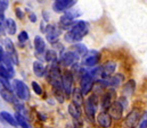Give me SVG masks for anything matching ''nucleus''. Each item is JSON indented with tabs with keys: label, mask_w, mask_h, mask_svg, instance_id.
Here are the masks:
<instances>
[{
	"label": "nucleus",
	"mask_w": 147,
	"mask_h": 128,
	"mask_svg": "<svg viewBox=\"0 0 147 128\" xmlns=\"http://www.w3.org/2000/svg\"><path fill=\"white\" fill-rule=\"evenodd\" d=\"M89 32V24L83 21L74 22V24L65 33L64 40L69 43H76L82 41V39Z\"/></svg>",
	"instance_id": "f257e3e1"
},
{
	"label": "nucleus",
	"mask_w": 147,
	"mask_h": 128,
	"mask_svg": "<svg viewBox=\"0 0 147 128\" xmlns=\"http://www.w3.org/2000/svg\"><path fill=\"white\" fill-rule=\"evenodd\" d=\"M98 108V95L92 93L91 95L83 102V109H84V113L87 116V118L90 121H94V118L96 116V111Z\"/></svg>",
	"instance_id": "f03ea898"
},
{
	"label": "nucleus",
	"mask_w": 147,
	"mask_h": 128,
	"mask_svg": "<svg viewBox=\"0 0 147 128\" xmlns=\"http://www.w3.org/2000/svg\"><path fill=\"white\" fill-rule=\"evenodd\" d=\"M82 13L79 11L78 9H69L64 13V15L61 17L59 19V26L62 30H69L75 22V18H78L79 16H81Z\"/></svg>",
	"instance_id": "7ed1b4c3"
},
{
	"label": "nucleus",
	"mask_w": 147,
	"mask_h": 128,
	"mask_svg": "<svg viewBox=\"0 0 147 128\" xmlns=\"http://www.w3.org/2000/svg\"><path fill=\"white\" fill-rule=\"evenodd\" d=\"M94 84H95V78L88 71H84L80 77V90L83 93V95H87L92 91Z\"/></svg>",
	"instance_id": "20e7f679"
},
{
	"label": "nucleus",
	"mask_w": 147,
	"mask_h": 128,
	"mask_svg": "<svg viewBox=\"0 0 147 128\" xmlns=\"http://www.w3.org/2000/svg\"><path fill=\"white\" fill-rule=\"evenodd\" d=\"M13 90L15 91V94L20 100L26 101L30 97V93H29V87L26 86V84L21 81V79H14L13 81Z\"/></svg>",
	"instance_id": "39448f33"
},
{
	"label": "nucleus",
	"mask_w": 147,
	"mask_h": 128,
	"mask_svg": "<svg viewBox=\"0 0 147 128\" xmlns=\"http://www.w3.org/2000/svg\"><path fill=\"white\" fill-rule=\"evenodd\" d=\"M73 84H74V77L73 74L71 71H65L63 75H62V87L65 92V95L66 97L72 94V91H73Z\"/></svg>",
	"instance_id": "423d86ee"
},
{
	"label": "nucleus",
	"mask_w": 147,
	"mask_h": 128,
	"mask_svg": "<svg viewBox=\"0 0 147 128\" xmlns=\"http://www.w3.org/2000/svg\"><path fill=\"white\" fill-rule=\"evenodd\" d=\"M123 110H124V107L120 103L119 100H115L107 109V112L110 113L111 118L113 120H121L123 117Z\"/></svg>",
	"instance_id": "0eeeda50"
},
{
	"label": "nucleus",
	"mask_w": 147,
	"mask_h": 128,
	"mask_svg": "<svg viewBox=\"0 0 147 128\" xmlns=\"http://www.w3.org/2000/svg\"><path fill=\"white\" fill-rule=\"evenodd\" d=\"M79 58H80V56L75 51H66L59 56L58 61L62 66H72L73 64L78 63Z\"/></svg>",
	"instance_id": "6e6552de"
},
{
	"label": "nucleus",
	"mask_w": 147,
	"mask_h": 128,
	"mask_svg": "<svg viewBox=\"0 0 147 128\" xmlns=\"http://www.w3.org/2000/svg\"><path fill=\"white\" fill-rule=\"evenodd\" d=\"M116 100V91L114 90V87H110L102 96V101H100V105L102 109L106 110L111 107V104Z\"/></svg>",
	"instance_id": "1a4fd4ad"
},
{
	"label": "nucleus",
	"mask_w": 147,
	"mask_h": 128,
	"mask_svg": "<svg viewBox=\"0 0 147 128\" xmlns=\"http://www.w3.org/2000/svg\"><path fill=\"white\" fill-rule=\"evenodd\" d=\"M76 0H55L53 3V9L56 13H65L75 5Z\"/></svg>",
	"instance_id": "9d476101"
},
{
	"label": "nucleus",
	"mask_w": 147,
	"mask_h": 128,
	"mask_svg": "<svg viewBox=\"0 0 147 128\" xmlns=\"http://www.w3.org/2000/svg\"><path fill=\"white\" fill-rule=\"evenodd\" d=\"M45 33H46V37H47L49 43H51V44L57 43V41L59 39V35H61V31L57 29V26L48 25L45 30Z\"/></svg>",
	"instance_id": "9b49d317"
},
{
	"label": "nucleus",
	"mask_w": 147,
	"mask_h": 128,
	"mask_svg": "<svg viewBox=\"0 0 147 128\" xmlns=\"http://www.w3.org/2000/svg\"><path fill=\"white\" fill-rule=\"evenodd\" d=\"M5 48L7 50V55L9 56V58L11 59L13 64L18 65L20 64V59H18V55L16 52V49L14 47V43L10 39H5Z\"/></svg>",
	"instance_id": "f8f14e48"
},
{
	"label": "nucleus",
	"mask_w": 147,
	"mask_h": 128,
	"mask_svg": "<svg viewBox=\"0 0 147 128\" xmlns=\"http://www.w3.org/2000/svg\"><path fill=\"white\" fill-rule=\"evenodd\" d=\"M140 117H142L140 111L135 108V109L131 110V111L128 113V116L125 117V119H124V125L128 126V127H134V126H136V125L138 124Z\"/></svg>",
	"instance_id": "ddd939ff"
},
{
	"label": "nucleus",
	"mask_w": 147,
	"mask_h": 128,
	"mask_svg": "<svg viewBox=\"0 0 147 128\" xmlns=\"http://www.w3.org/2000/svg\"><path fill=\"white\" fill-rule=\"evenodd\" d=\"M116 69V63L115 61H106L100 67V78H107L115 71Z\"/></svg>",
	"instance_id": "4468645a"
},
{
	"label": "nucleus",
	"mask_w": 147,
	"mask_h": 128,
	"mask_svg": "<svg viewBox=\"0 0 147 128\" xmlns=\"http://www.w3.org/2000/svg\"><path fill=\"white\" fill-rule=\"evenodd\" d=\"M84 57H86V59L83 60V65L89 66V67H95V66H97L99 64L102 55L99 52H97V51H92L90 55L87 53Z\"/></svg>",
	"instance_id": "2eb2a0df"
},
{
	"label": "nucleus",
	"mask_w": 147,
	"mask_h": 128,
	"mask_svg": "<svg viewBox=\"0 0 147 128\" xmlns=\"http://www.w3.org/2000/svg\"><path fill=\"white\" fill-rule=\"evenodd\" d=\"M96 121L100 127H111V125H112V118L106 110H104L97 115Z\"/></svg>",
	"instance_id": "dca6fc26"
},
{
	"label": "nucleus",
	"mask_w": 147,
	"mask_h": 128,
	"mask_svg": "<svg viewBox=\"0 0 147 128\" xmlns=\"http://www.w3.org/2000/svg\"><path fill=\"white\" fill-rule=\"evenodd\" d=\"M104 79H105V83H106V86L107 87H114V89H116V87H119L122 84L124 77H123L122 74H115L113 76L111 75L110 77L104 78Z\"/></svg>",
	"instance_id": "f3484780"
},
{
	"label": "nucleus",
	"mask_w": 147,
	"mask_h": 128,
	"mask_svg": "<svg viewBox=\"0 0 147 128\" xmlns=\"http://www.w3.org/2000/svg\"><path fill=\"white\" fill-rule=\"evenodd\" d=\"M0 95H1V97H2L6 102H9V103H11V104L18 102V97H17V95L14 94L13 91H10V90L1 89V90H0Z\"/></svg>",
	"instance_id": "a211bd4d"
},
{
	"label": "nucleus",
	"mask_w": 147,
	"mask_h": 128,
	"mask_svg": "<svg viewBox=\"0 0 147 128\" xmlns=\"http://www.w3.org/2000/svg\"><path fill=\"white\" fill-rule=\"evenodd\" d=\"M135 90H136V82L134 79H130V81H128L123 85V87H122V95L125 96V97H129V96H131L134 94Z\"/></svg>",
	"instance_id": "6ab92c4d"
},
{
	"label": "nucleus",
	"mask_w": 147,
	"mask_h": 128,
	"mask_svg": "<svg viewBox=\"0 0 147 128\" xmlns=\"http://www.w3.org/2000/svg\"><path fill=\"white\" fill-rule=\"evenodd\" d=\"M34 49H36V55H37V56L43 55L45 51H46V42H45V40H43L41 36H39V35H37V36L34 37Z\"/></svg>",
	"instance_id": "aec40b11"
},
{
	"label": "nucleus",
	"mask_w": 147,
	"mask_h": 128,
	"mask_svg": "<svg viewBox=\"0 0 147 128\" xmlns=\"http://www.w3.org/2000/svg\"><path fill=\"white\" fill-rule=\"evenodd\" d=\"M0 119L2 120V121H5V123H7V124H9L10 126H18L17 125V121H16V119H15V116H13V115H10L9 112H7V111H2V112H0Z\"/></svg>",
	"instance_id": "412c9836"
},
{
	"label": "nucleus",
	"mask_w": 147,
	"mask_h": 128,
	"mask_svg": "<svg viewBox=\"0 0 147 128\" xmlns=\"http://www.w3.org/2000/svg\"><path fill=\"white\" fill-rule=\"evenodd\" d=\"M67 110H69L70 116H71L73 119H75V120H76V119H79V118L81 117V107L76 105V104L73 103V102H71V103L69 104Z\"/></svg>",
	"instance_id": "4be33fe9"
},
{
	"label": "nucleus",
	"mask_w": 147,
	"mask_h": 128,
	"mask_svg": "<svg viewBox=\"0 0 147 128\" xmlns=\"http://www.w3.org/2000/svg\"><path fill=\"white\" fill-rule=\"evenodd\" d=\"M72 102L75 103L76 105H79V107H81L82 104H83V102H84V100H83V93L81 92V90H78V89H73V91H72Z\"/></svg>",
	"instance_id": "5701e85b"
},
{
	"label": "nucleus",
	"mask_w": 147,
	"mask_h": 128,
	"mask_svg": "<svg viewBox=\"0 0 147 128\" xmlns=\"http://www.w3.org/2000/svg\"><path fill=\"white\" fill-rule=\"evenodd\" d=\"M53 93H54L56 100L59 103H63L65 101L66 95H65V92H64V90H63L62 86H53Z\"/></svg>",
	"instance_id": "b1692460"
},
{
	"label": "nucleus",
	"mask_w": 147,
	"mask_h": 128,
	"mask_svg": "<svg viewBox=\"0 0 147 128\" xmlns=\"http://www.w3.org/2000/svg\"><path fill=\"white\" fill-rule=\"evenodd\" d=\"M47 69L45 68V66L41 64L40 61H34L33 63V73L36 74L38 77H43L46 75Z\"/></svg>",
	"instance_id": "393cba45"
},
{
	"label": "nucleus",
	"mask_w": 147,
	"mask_h": 128,
	"mask_svg": "<svg viewBox=\"0 0 147 128\" xmlns=\"http://www.w3.org/2000/svg\"><path fill=\"white\" fill-rule=\"evenodd\" d=\"M74 51H75L80 57H84L87 53H89L88 48H87L83 43H79V42H76V43L74 44Z\"/></svg>",
	"instance_id": "a878e982"
},
{
	"label": "nucleus",
	"mask_w": 147,
	"mask_h": 128,
	"mask_svg": "<svg viewBox=\"0 0 147 128\" xmlns=\"http://www.w3.org/2000/svg\"><path fill=\"white\" fill-rule=\"evenodd\" d=\"M6 27H7V32L9 33V35H14L16 33V23L14 22V19L11 18H7L5 21Z\"/></svg>",
	"instance_id": "bb28decb"
},
{
	"label": "nucleus",
	"mask_w": 147,
	"mask_h": 128,
	"mask_svg": "<svg viewBox=\"0 0 147 128\" xmlns=\"http://www.w3.org/2000/svg\"><path fill=\"white\" fill-rule=\"evenodd\" d=\"M15 119H16L18 126H22V127H24V128L29 127V125H28V123H26L24 116H22L21 112H17V111H16V113H15Z\"/></svg>",
	"instance_id": "cd10ccee"
},
{
	"label": "nucleus",
	"mask_w": 147,
	"mask_h": 128,
	"mask_svg": "<svg viewBox=\"0 0 147 128\" xmlns=\"http://www.w3.org/2000/svg\"><path fill=\"white\" fill-rule=\"evenodd\" d=\"M45 59H46L47 63H51V61L57 60V52L55 50H47L46 51Z\"/></svg>",
	"instance_id": "c85d7f7f"
},
{
	"label": "nucleus",
	"mask_w": 147,
	"mask_h": 128,
	"mask_svg": "<svg viewBox=\"0 0 147 128\" xmlns=\"http://www.w3.org/2000/svg\"><path fill=\"white\" fill-rule=\"evenodd\" d=\"M17 40H18V42H21V43H24V42H26V41L29 40V34H28V32H25V31H22V32L18 34V36H17Z\"/></svg>",
	"instance_id": "c756f323"
},
{
	"label": "nucleus",
	"mask_w": 147,
	"mask_h": 128,
	"mask_svg": "<svg viewBox=\"0 0 147 128\" xmlns=\"http://www.w3.org/2000/svg\"><path fill=\"white\" fill-rule=\"evenodd\" d=\"M139 120H140V121L138 123L139 127L140 128L147 127V111H145V112L142 115V117H140V119H139Z\"/></svg>",
	"instance_id": "7c9ffc66"
},
{
	"label": "nucleus",
	"mask_w": 147,
	"mask_h": 128,
	"mask_svg": "<svg viewBox=\"0 0 147 128\" xmlns=\"http://www.w3.org/2000/svg\"><path fill=\"white\" fill-rule=\"evenodd\" d=\"M0 77L1 78H6V79H9V74H8V70L6 69V67L3 65H0Z\"/></svg>",
	"instance_id": "2f4dec72"
},
{
	"label": "nucleus",
	"mask_w": 147,
	"mask_h": 128,
	"mask_svg": "<svg viewBox=\"0 0 147 128\" xmlns=\"http://www.w3.org/2000/svg\"><path fill=\"white\" fill-rule=\"evenodd\" d=\"M32 89H33V91H34V93L37 95L42 94V87L40 86V84H38L37 82H32Z\"/></svg>",
	"instance_id": "473e14b6"
},
{
	"label": "nucleus",
	"mask_w": 147,
	"mask_h": 128,
	"mask_svg": "<svg viewBox=\"0 0 147 128\" xmlns=\"http://www.w3.org/2000/svg\"><path fill=\"white\" fill-rule=\"evenodd\" d=\"M8 5H9L8 0H0V14H3L5 13V10L7 9Z\"/></svg>",
	"instance_id": "72a5a7b5"
},
{
	"label": "nucleus",
	"mask_w": 147,
	"mask_h": 128,
	"mask_svg": "<svg viewBox=\"0 0 147 128\" xmlns=\"http://www.w3.org/2000/svg\"><path fill=\"white\" fill-rule=\"evenodd\" d=\"M15 14H16V16H17L20 19H23L24 14H23V11H22L21 8H16V9H15Z\"/></svg>",
	"instance_id": "f704fd0d"
},
{
	"label": "nucleus",
	"mask_w": 147,
	"mask_h": 128,
	"mask_svg": "<svg viewBox=\"0 0 147 128\" xmlns=\"http://www.w3.org/2000/svg\"><path fill=\"white\" fill-rule=\"evenodd\" d=\"M29 18H30V21H31L32 23H36V22H37V15L33 14V13H31V14L29 15Z\"/></svg>",
	"instance_id": "c9c22d12"
},
{
	"label": "nucleus",
	"mask_w": 147,
	"mask_h": 128,
	"mask_svg": "<svg viewBox=\"0 0 147 128\" xmlns=\"http://www.w3.org/2000/svg\"><path fill=\"white\" fill-rule=\"evenodd\" d=\"M39 117H40L41 120H46V119H47V116H45V115H42V113H39Z\"/></svg>",
	"instance_id": "e433bc0d"
},
{
	"label": "nucleus",
	"mask_w": 147,
	"mask_h": 128,
	"mask_svg": "<svg viewBox=\"0 0 147 128\" xmlns=\"http://www.w3.org/2000/svg\"><path fill=\"white\" fill-rule=\"evenodd\" d=\"M1 89H3V86H2V83H1V79H0V90Z\"/></svg>",
	"instance_id": "4c0bfd02"
}]
</instances>
